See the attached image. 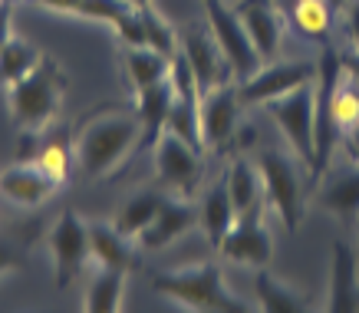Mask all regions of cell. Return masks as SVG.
Wrapping results in <instances>:
<instances>
[{
	"mask_svg": "<svg viewBox=\"0 0 359 313\" xmlns=\"http://www.w3.org/2000/svg\"><path fill=\"white\" fill-rule=\"evenodd\" d=\"M339 20H343V33L353 50H359V0H346L343 11H339Z\"/></svg>",
	"mask_w": 359,
	"mask_h": 313,
	"instance_id": "cell-30",
	"label": "cell"
},
{
	"mask_svg": "<svg viewBox=\"0 0 359 313\" xmlns=\"http://www.w3.org/2000/svg\"><path fill=\"white\" fill-rule=\"evenodd\" d=\"M126 270H112V267H99L89 270L86 281V300H83V310L86 313H116L122 310V293H126Z\"/></svg>",
	"mask_w": 359,
	"mask_h": 313,
	"instance_id": "cell-24",
	"label": "cell"
},
{
	"mask_svg": "<svg viewBox=\"0 0 359 313\" xmlns=\"http://www.w3.org/2000/svg\"><path fill=\"white\" fill-rule=\"evenodd\" d=\"M327 4H330V11H333V13H339V11H343V4H346V0H327Z\"/></svg>",
	"mask_w": 359,
	"mask_h": 313,
	"instance_id": "cell-35",
	"label": "cell"
},
{
	"mask_svg": "<svg viewBox=\"0 0 359 313\" xmlns=\"http://www.w3.org/2000/svg\"><path fill=\"white\" fill-rule=\"evenodd\" d=\"M254 297L261 303V310H267V313H304V310H310L306 293L290 287V284L280 281V277H273L267 267H257Z\"/></svg>",
	"mask_w": 359,
	"mask_h": 313,
	"instance_id": "cell-23",
	"label": "cell"
},
{
	"mask_svg": "<svg viewBox=\"0 0 359 313\" xmlns=\"http://www.w3.org/2000/svg\"><path fill=\"white\" fill-rule=\"evenodd\" d=\"M168 76H172V73H168ZM168 102H172V79L155 83V86L139 89V93H135V112H139L142 126H145V139H149V142H155V135L162 132Z\"/></svg>",
	"mask_w": 359,
	"mask_h": 313,
	"instance_id": "cell-27",
	"label": "cell"
},
{
	"mask_svg": "<svg viewBox=\"0 0 359 313\" xmlns=\"http://www.w3.org/2000/svg\"><path fill=\"white\" fill-rule=\"evenodd\" d=\"M201 142L205 149H231V139L238 135L241 126V102L238 83H224V86L205 89L201 93Z\"/></svg>",
	"mask_w": 359,
	"mask_h": 313,
	"instance_id": "cell-11",
	"label": "cell"
},
{
	"mask_svg": "<svg viewBox=\"0 0 359 313\" xmlns=\"http://www.w3.org/2000/svg\"><path fill=\"white\" fill-rule=\"evenodd\" d=\"M50 254H53L56 287H69L89 264V225L76 211H63L50 227Z\"/></svg>",
	"mask_w": 359,
	"mask_h": 313,
	"instance_id": "cell-8",
	"label": "cell"
},
{
	"mask_svg": "<svg viewBox=\"0 0 359 313\" xmlns=\"http://www.w3.org/2000/svg\"><path fill=\"white\" fill-rule=\"evenodd\" d=\"M330 313H353L359 310V258L346 241H333L330 254V284L327 303Z\"/></svg>",
	"mask_w": 359,
	"mask_h": 313,
	"instance_id": "cell-16",
	"label": "cell"
},
{
	"mask_svg": "<svg viewBox=\"0 0 359 313\" xmlns=\"http://www.w3.org/2000/svg\"><path fill=\"white\" fill-rule=\"evenodd\" d=\"M152 287L172 303H178L182 310L191 313H248L250 303L244 297L231 291L221 267L215 260H201L191 267L165 270L152 281Z\"/></svg>",
	"mask_w": 359,
	"mask_h": 313,
	"instance_id": "cell-2",
	"label": "cell"
},
{
	"mask_svg": "<svg viewBox=\"0 0 359 313\" xmlns=\"http://www.w3.org/2000/svg\"><path fill=\"white\" fill-rule=\"evenodd\" d=\"M142 135H145V126L135 109H109V112L89 116L73 142L79 172L86 178H109L132 155Z\"/></svg>",
	"mask_w": 359,
	"mask_h": 313,
	"instance_id": "cell-1",
	"label": "cell"
},
{
	"mask_svg": "<svg viewBox=\"0 0 359 313\" xmlns=\"http://www.w3.org/2000/svg\"><path fill=\"white\" fill-rule=\"evenodd\" d=\"M66 99V76L53 56H43L40 66L23 79L7 86V109L17 129L46 132Z\"/></svg>",
	"mask_w": 359,
	"mask_h": 313,
	"instance_id": "cell-3",
	"label": "cell"
},
{
	"mask_svg": "<svg viewBox=\"0 0 359 313\" xmlns=\"http://www.w3.org/2000/svg\"><path fill=\"white\" fill-rule=\"evenodd\" d=\"M234 11H238L244 30L250 33L254 50L261 53L264 63L277 60L283 44V30H287V17H283L280 7L273 0H241Z\"/></svg>",
	"mask_w": 359,
	"mask_h": 313,
	"instance_id": "cell-13",
	"label": "cell"
},
{
	"mask_svg": "<svg viewBox=\"0 0 359 313\" xmlns=\"http://www.w3.org/2000/svg\"><path fill=\"white\" fill-rule=\"evenodd\" d=\"M11 17H13V0H0V46H4L13 36Z\"/></svg>",
	"mask_w": 359,
	"mask_h": 313,
	"instance_id": "cell-32",
	"label": "cell"
},
{
	"mask_svg": "<svg viewBox=\"0 0 359 313\" xmlns=\"http://www.w3.org/2000/svg\"><path fill=\"white\" fill-rule=\"evenodd\" d=\"M333 116H337L339 135H343V129L359 122V79H353L346 73L339 76L337 89H333Z\"/></svg>",
	"mask_w": 359,
	"mask_h": 313,
	"instance_id": "cell-29",
	"label": "cell"
},
{
	"mask_svg": "<svg viewBox=\"0 0 359 313\" xmlns=\"http://www.w3.org/2000/svg\"><path fill=\"white\" fill-rule=\"evenodd\" d=\"M257 172L264 182V205L271 215H277L290 234L300 227V215H304V192H300V172L290 155H283L277 149H264L257 159Z\"/></svg>",
	"mask_w": 359,
	"mask_h": 313,
	"instance_id": "cell-5",
	"label": "cell"
},
{
	"mask_svg": "<svg viewBox=\"0 0 359 313\" xmlns=\"http://www.w3.org/2000/svg\"><path fill=\"white\" fill-rule=\"evenodd\" d=\"M198 221H201L208 241H211L215 248H218L221 241H224V234H228L231 227H234V221H238V211H234V201H231L224 178H221V182H215L205 192V198H201V208H198Z\"/></svg>",
	"mask_w": 359,
	"mask_h": 313,
	"instance_id": "cell-22",
	"label": "cell"
},
{
	"mask_svg": "<svg viewBox=\"0 0 359 313\" xmlns=\"http://www.w3.org/2000/svg\"><path fill=\"white\" fill-rule=\"evenodd\" d=\"M320 208L330 211L346 231H359V162H349L346 168L323 172L320 185Z\"/></svg>",
	"mask_w": 359,
	"mask_h": 313,
	"instance_id": "cell-15",
	"label": "cell"
},
{
	"mask_svg": "<svg viewBox=\"0 0 359 313\" xmlns=\"http://www.w3.org/2000/svg\"><path fill=\"white\" fill-rule=\"evenodd\" d=\"M224 185H228V194L234 201V211L241 215H257V211H267L264 205V182L257 165L248 162V159H234L224 175Z\"/></svg>",
	"mask_w": 359,
	"mask_h": 313,
	"instance_id": "cell-21",
	"label": "cell"
},
{
	"mask_svg": "<svg viewBox=\"0 0 359 313\" xmlns=\"http://www.w3.org/2000/svg\"><path fill=\"white\" fill-rule=\"evenodd\" d=\"M33 162L40 165V168H43L56 185H66L69 182V175H73V162H76V155L69 152V145H66L63 139H46L43 145H40V155H36Z\"/></svg>",
	"mask_w": 359,
	"mask_h": 313,
	"instance_id": "cell-28",
	"label": "cell"
},
{
	"mask_svg": "<svg viewBox=\"0 0 359 313\" xmlns=\"http://www.w3.org/2000/svg\"><path fill=\"white\" fill-rule=\"evenodd\" d=\"M277 7H280L283 17H287V27H290L300 40L327 46L330 27H333V17H337V13L330 11L327 0H277Z\"/></svg>",
	"mask_w": 359,
	"mask_h": 313,
	"instance_id": "cell-19",
	"label": "cell"
},
{
	"mask_svg": "<svg viewBox=\"0 0 359 313\" xmlns=\"http://www.w3.org/2000/svg\"><path fill=\"white\" fill-rule=\"evenodd\" d=\"M152 159L155 175L168 192L178 198H195V192L201 188V178H205V159H201L198 145L162 129L152 142Z\"/></svg>",
	"mask_w": 359,
	"mask_h": 313,
	"instance_id": "cell-6",
	"label": "cell"
},
{
	"mask_svg": "<svg viewBox=\"0 0 359 313\" xmlns=\"http://www.w3.org/2000/svg\"><path fill=\"white\" fill-rule=\"evenodd\" d=\"M129 4H135V7H155V0H129Z\"/></svg>",
	"mask_w": 359,
	"mask_h": 313,
	"instance_id": "cell-36",
	"label": "cell"
},
{
	"mask_svg": "<svg viewBox=\"0 0 359 313\" xmlns=\"http://www.w3.org/2000/svg\"><path fill=\"white\" fill-rule=\"evenodd\" d=\"M218 254L231 264H241V267H267L273 260V238L267 221H264V211L241 215L218 244Z\"/></svg>",
	"mask_w": 359,
	"mask_h": 313,
	"instance_id": "cell-12",
	"label": "cell"
},
{
	"mask_svg": "<svg viewBox=\"0 0 359 313\" xmlns=\"http://www.w3.org/2000/svg\"><path fill=\"white\" fill-rule=\"evenodd\" d=\"M267 116L273 119V126L283 132L287 145L297 152V159L313 172L316 159V79L304 83V86L290 89L283 96L264 102Z\"/></svg>",
	"mask_w": 359,
	"mask_h": 313,
	"instance_id": "cell-4",
	"label": "cell"
},
{
	"mask_svg": "<svg viewBox=\"0 0 359 313\" xmlns=\"http://www.w3.org/2000/svg\"><path fill=\"white\" fill-rule=\"evenodd\" d=\"M198 225V208H195V198H165V205L158 208V215L152 218V225L142 231L135 244L139 251H162L168 244H175L178 238H185L188 231Z\"/></svg>",
	"mask_w": 359,
	"mask_h": 313,
	"instance_id": "cell-14",
	"label": "cell"
},
{
	"mask_svg": "<svg viewBox=\"0 0 359 313\" xmlns=\"http://www.w3.org/2000/svg\"><path fill=\"white\" fill-rule=\"evenodd\" d=\"M122 56H126V76H129L132 93L149 89L155 83H165L172 73V60L175 56L155 50L145 44H122Z\"/></svg>",
	"mask_w": 359,
	"mask_h": 313,
	"instance_id": "cell-20",
	"label": "cell"
},
{
	"mask_svg": "<svg viewBox=\"0 0 359 313\" xmlns=\"http://www.w3.org/2000/svg\"><path fill=\"white\" fill-rule=\"evenodd\" d=\"M139 244L132 238H126L112 221H93L89 225V258L96 260L99 267L126 270L129 274L139 264Z\"/></svg>",
	"mask_w": 359,
	"mask_h": 313,
	"instance_id": "cell-18",
	"label": "cell"
},
{
	"mask_svg": "<svg viewBox=\"0 0 359 313\" xmlns=\"http://www.w3.org/2000/svg\"><path fill=\"white\" fill-rule=\"evenodd\" d=\"M178 53L188 60L201 93H205V89H215V86H224V83H238L228 56H224V50L218 46V40H215V33H211L208 23L205 27L191 23V27L182 30V36H178Z\"/></svg>",
	"mask_w": 359,
	"mask_h": 313,
	"instance_id": "cell-9",
	"label": "cell"
},
{
	"mask_svg": "<svg viewBox=\"0 0 359 313\" xmlns=\"http://www.w3.org/2000/svg\"><path fill=\"white\" fill-rule=\"evenodd\" d=\"M205 23L211 27L218 46L224 50V56H228L238 83L248 79V76H254L264 66L261 53L254 50V40H250V33L244 30V23H241L234 7H228L224 0H205Z\"/></svg>",
	"mask_w": 359,
	"mask_h": 313,
	"instance_id": "cell-7",
	"label": "cell"
},
{
	"mask_svg": "<svg viewBox=\"0 0 359 313\" xmlns=\"http://www.w3.org/2000/svg\"><path fill=\"white\" fill-rule=\"evenodd\" d=\"M316 79V63H304V60H271L248 79L238 83V96L244 106H264L271 99L290 93V89L313 83Z\"/></svg>",
	"mask_w": 359,
	"mask_h": 313,
	"instance_id": "cell-10",
	"label": "cell"
},
{
	"mask_svg": "<svg viewBox=\"0 0 359 313\" xmlns=\"http://www.w3.org/2000/svg\"><path fill=\"white\" fill-rule=\"evenodd\" d=\"M60 185L40 168L36 162H13L0 172V194L20 208H40L56 194Z\"/></svg>",
	"mask_w": 359,
	"mask_h": 313,
	"instance_id": "cell-17",
	"label": "cell"
},
{
	"mask_svg": "<svg viewBox=\"0 0 359 313\" xmlns=\"http://www.w3.org/2000/svg\"><path fill=\"white\" fill-rule=\"evenodd\" d=\"M165 205V194L162 192H155V188H142V192H135L126 201V205L116 211V218H112V225L119 227L126 238H139L145 227L152 225V218L158 215V208Z\"/></svg>",
	"mask_w": 359,
	"mask_h": 313,
	"instance_id": "cell-25",
	"label": "cell"
},
{
	"mask_svg": "<svg viewBox=\"0 0 359 313\" xmlns=\"http://www.w3.org/2000/svg\"><path fill=\"white\" fill-rule=\"evenodd\" d=\"M40 60H43V53H40L27 36L13 33L11 40L0 46V83L11 86V83L23 79L27 73H33V69L40 66Z\"/></svg>",
	"mask_w": 359,
	"mask_h": 313,
	"instance_id": "cell-26",
	"label": "cell"
},
{
	"mask_svg": "<svg viewBox=\"0 0 359 313\" xmlns=\"http://www.w3.org/2000/svg\"><path fill=\"white\" fill-rule=\"evenodd\" d=\"M33 4H40V7L56 11V13H69V17H76V11H79V0H33Z\"/></svg>",
	"mask_w": 359,
	"mask_h": 313,
	"instance_id": "cell-33",
	"label": "cell"
},
{
	"mask_svg": "<svg viewBox=\"0 0 359 313\" xmlns=\"http://www.w3.org/2000/svg\"><path fill=\"white\" fill-rule=\"evenodd\" d=\"M343 149H346L349 155V162H359V122L356 126H349V129H343Z\"/></svg>",
	"mask_w": 359,
	"mask_h": 313,
	"instance_id": "cell-31",
	"label": "cell"
},
{
	"mask_svg": "<svg viewBox=\"0 0 359 313\" xmlns=\"http://www.w3.org/2000/svg\"><path fill=\"white\" fill-rule=\"evenodd\" d=\"M339 63H343V73L359 79V50H353V46L343 50V53H339Z\"/></svg>",
	"mask_w": 359,
	"mask_h": 313,
	"instance_id": "cell-34",
	"label": "cell"
}]
</instances>
